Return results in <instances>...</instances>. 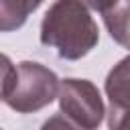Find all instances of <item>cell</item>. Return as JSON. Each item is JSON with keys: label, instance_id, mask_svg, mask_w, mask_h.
Wrapping results in <instances>:
<instances>
[{"label": "cell", "instance_id": "6da1fadb", "mask_svg": "<svg viewBox=\"0 0 130 130\" xmlns=\"http://www.w3.org/2000/svg\"><path fill=\"white\" fill-rule=\"evenodd\" d=\"M100 41L98 24L81 0H57L41 22V43L61 59H81Z\"/></svg>", "mask_w": 130, "mask_h": 130}, {"label": "cell", "instance_id": "7a4b0ae2", "mask_svg": "<svg viewBox=\"0 0 130 130\" xmlns=\"http://www.w3.org/2000/svg\"><path fill=\"white\" fill-rule=\"evenodd\" d=\"M61 81L57 75L35 61H20L16 65L2 57V102L20 114L37 112L49 106L59 95Z\"/></svg>", "mask_w": 130, "mask_h": 130}, {"label": "cell", "instance_id": "3957f363", "mask_svg": "<svg viewBox=\"0 0 130 130\" xmlns=\"http://www.w3.org/2000/svg\"><path fill=\"white\" fill-rule=\"evenodd\" d=\"M59 108L75 124L85 130H95L106 114L98 87L87 79H63L59 85Z\"/></svg>", "mask_w": 130, "mask_h": 130}, {"label": "cell", "instance_id": "277c9868", "mask_svg": "<svg viewBox=\"0 0 130 130\" xmlns=\"http://www.w3.org/2000/svg\"><path fill=\"white\" fill-rule=\"evenodd\" d=\"M106 93L112 106H130V55L118 61L108 73Z\"/></svg>", "mask_w": 130, "mask_h": 130}, {"label": "cell", "instance_id": "5b68a950", "mask_svg": "<svg viewBox=\"0 0 130 130\" xmlns=\"http://www.w3.org/2000/svg\"><path fill=\"white\" fill-rule=\"evenodd\" d=\"M104 24L118 45L130 49V0H118L110 10H106Z\"/></svg>", "mask_w": 130, "mask_h": 130}, {"label": "cell", "instance_id": "8992f818", "mask_svg": "<svg viewBox=\"0 0 130 130\" xmlns=\"http://www.w3.org/2000/svg\"><path fill=\"white\" fill-rule=\"evenodd\" d=\"M41 2L43 0H0V30L10 32L20 28Z\"/></svg>", "mask_w": 130, "mask_h": 130}, {"label": "cell", "instance_id": "52a82bcc", "mask_svg": "<svg viewBox=\"0 0 130 130\" xmlns=\"http://www.w3.org/2000/svg\"><path fill=\"white\" fill-rule=\"evenodd\" d=\"M110 130H130V106H112L108 112Z\"/></svg>", "mask_w": 130, "mask_h": 130}, {"label": "cell", "instance_id": "ba28073f", "mask_svg": "<svg viewBox=\"0 0 130 130\" xmlns=\"http://www.w3.org/2000/svg\"><path fill=\"white\" fill-rule=\"evenodd\" d=\"M41 130H85V128L79 126V124H75L71 118H67V116L61 112V114L51 116V118L41 126Z\"/></svg>", "mask_w": 130, "mask_h": 130}, {"label": "cell", "instance_id": "9c48e42d", "mask_svg": "<svg viewBox=\"0 0 130 130\" xmlns=\"http://www.w3.org/2000/svg\"><path fill=\"white\" fill-rule=\"evenodd\" d=\"M87 8H91V10H100L102 14L106 12V10H110L118 0H81Z\"/></svg>", "mask_w": 130, "mask_h": 130}]
</instances>
